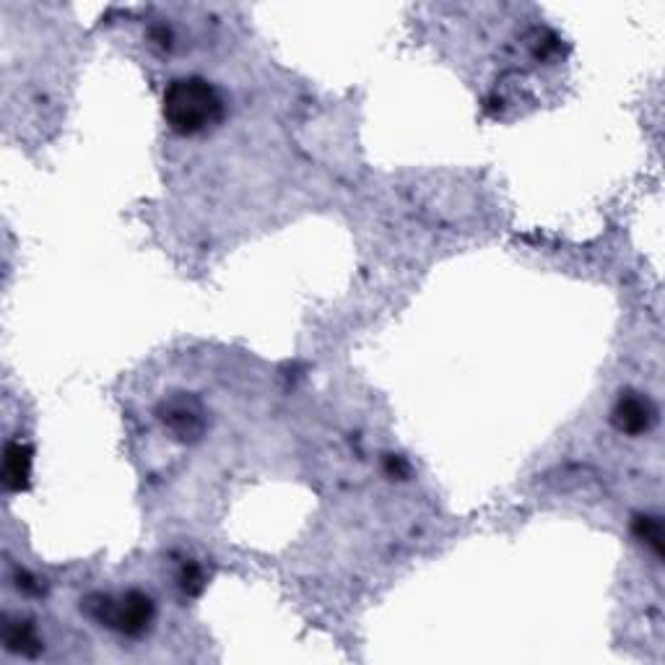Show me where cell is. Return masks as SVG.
<instances>
[{"label":"cell","instance_id":"cell-1","mask_svg":"<svg viewBox=\"0 0 665 665\" xmlns=\"http://www.w3.org/2000/svg\"><path fill=\"white\" fill-rule=\"evenodd\" d=\"M164 120L180 136H198L216 128L224 117V99L214 84L201 76L175 78L164 89Z\"/></svg>","mask_w":665,"mask_h":665},{"label":"cell","instance_id":"cell-2","mask_svg":"<svg viewBox=\"0 0 665 665\" xmlns=\"http://www.w3.org/2000/svg\"><path fill=\"white\" fill-rule=\"evenodd\" d=\"M86 614L102 627L115 629L125 637H141L149 632L151 621H154V601L141 590H128L120 598L110 595H91L84 603Z\"/></svg>","mask_w":665,"mask_h":665},{"label":"cell","instance_id":"cell-3","mask_svg":"<svg viewBox=\"0 0 665 665\" xmlns=\"http://www.w3.org/2000/svg\"><path fill=\"white\" fill-rule=\"evenodd\" d=\"M156 416L180 442H198L206 432L203 403L190 393H172L169 398H164L156 408Z\"/></svg>","mask_w":665,"mask_h":665},{"label":"cell","instance_id":"cell-4","mask_svg":"<svg viewBox=\"0 0 665 665\" xmlns=\"http://www.w3.org/2000/svg\"><path fill=\"white\" fill-rule=\"evenodd\" d=\"M611 421H614V427L619 432L640 437V434L653 429L655 406L647 398H642L640 393H621L614 411H611Z\"/></svg>","mask_w":665,"mask_h":665},{"label":"cell","instance_id":"cell-5","mask_svg":"<svg viewBox=\"0 0 665 665\" xmlns=\"http://www.w3.org/2000/svg\"><path fill=\"white\" fill-rule=\"evenodd\" d=\"M32 478V447L24 442H8L3 458V484L8 491H24Z\"/></svg>","mask_w":665,"mask_h":665},{"label":"cell","instance_id":"cell-6","mask_svg":"<svg viewBox=\"0 0 665 665\" xmlns=\"http://www.w3.org/2000/svg\"><path fill=\"white\" fill-rule=\"evenodd\" d=\"M3 640H6V647L11 653L29 655V658L42 650L37 629H34V624H29V621H11L6 627V634H3Z\"/></svg>","mask_w":665,"mask_h":665},{"label":"cell","instance_id":"cell-7","mask_svg":"<svg viewBox=\"0 0 665 665\" xmlns=\"http://www.w3.org/2000/svg\"><path fill=\"white\" fill-rule=\"evenodd\" d=\"M634 536L640 538L642 543L653 546L655 554H663V525H660L658 517L640 515L634 520Z\"/></svg>","mask_w":665,"mask_h":665},{"label":"cell","instance_id":"cell-8","mask_svg":"<svg viewBox=\"0 0 665 665\" xmlns=\"http://www.w3.org/2000/svg\"><path fill=\"white\" fill-rule=\"evenodd\" d=\"M180 585L182 590L188 595H198L203 590V585H206V577H203V569L198 567V564H185L180 572Z\"/></svg>","mask_w":665,"mask_h":665},{"label":"cell","instance_id":"cell-9","mask_svg":"<svg viewBox=\"0 0 665 665\" xmlns=\"http://www.w3.org/2000/svg\"><path fill=\"white\" fill-rule=\"evenodd\" d=\"M388 473H390V476H406L408 465L403 463L401 458H393V455H390V458H388Z\"/></svg>","mask_w":665,"mask_h":665}]
</instances>
